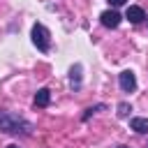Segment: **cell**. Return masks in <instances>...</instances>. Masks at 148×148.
<instances>
[{
    "instance_id": "7c38bea8",
    "label": "cell",
    "mask_w": 148,
    "mask_h": 148,
    "mask_svg": "<svg viewBox=\"0 0 148 148\" xmlns=\"http://www.w3.org/2000/svg\"><path fill=\"white\" fill-rule=\"evenodd\" d=\"M118 148H127V146H118Z\"/></svg>"
},
{
    "instance_id": "8992f818",
    "label": "cell",
    "mask_w": 148,
    "mask_h": 148,
    "mask_svg": "<svg viewBox=\"0 0 148 148\" xmlns=\"http://www.w3.org/2000/svg\"><path fill=\"white\" fill-rule=\"evenodd\" d=\"M49 102H51V92L46 88H39L35 95V106H49Z\"/></svg>"
},
{
    "instance_id": "ba28073f",
    "label": "cell",
    "mask_w": 148,
    "mask_h": 148,
    "mask_svg": "<svg viewBox=\"0 0 148 148\" xmlns=\"http://www.w3.org/2000/svg\"><path fill=\"white\" fill-rule=\"evenodd\" d=\"M69 83H72V88H79V86H81V65H74V67H72V72H69Z\"/></svg>"
},
{
    "instance_id": "277c9868",
    "label": "cell",
    "mask_w": 148,
    "mask_h": 148,
    "mask_svg": "<svg viewBox=\"0 0 148 148\" xmlns=\"http://www.w3.org/2000/svg\"><path fill=\"white\" fill-rule=\"evenodd\" d=\"M120 88H123V92H132V90L136 88V76H134V72H130V69L120 72Z\"/></svg>"
},
{
    "instance_id": "5b68a950",
    "label": "cell",
    "mask_w": 148,
    "mask_h": 148,
    "mask_svg": "<svg viewBox=\"0 0 148 148\" xmlns=\"http://www.w3.org/2000/svg\"><path fill=\"white\" fill-rule=\"evenodd\" d=\"M127 18H130L132 23H141V21L146 18V14H143V9H141V7L132 5V7H127Z\"/></svg>"
},
{
    "instance_id": "52a82bcc",
    "label": "cell",
    "mask_w": 148,
    "mask_h": 148,
    "mask_svg": "<svg viewBox=\"0 0 148 148\" xmlns=\"http://www.w3.org/2000/svg\"><path fill=\"white\" fill-rule=\"evenodd\" d=\"M130 127L139 134H146L148 132V118H132L130 120Z\"/></svg>"
},
{
    "instance_id": "9c48e42d",
    "label": "cell",
    "mask_w": 148,
    "mask_h": 148,
    "mask_svg": "<svg viewBox=\"0 0 148 148\" xmlns=\"http://www.w3.org/2000/svg\"><path fill=\"white\" fill-rule=\"evenodd\" d=\"M130 111H132V106H130L127 102H120V104H118V116H120V118H125Z\"/></svg>"
},
{
    "instance_id": "30bf717a",
    "label": "cell",
    "mask_w": 148,
    "mask_h": 148,
    "mask_svg": "<svg viewBox=\"0 0 148 148\" xmlns=\"http://www.w3.org/2000/svg\"><path fill=\"white\" fill-rule=\"evenodd\" d=\"M109 5L111 7H120V5H125V0H109Z\"/></svg>"
},
{
    "instance_id": "7a4b0ae2",
    "label": "cell",
    "mask_w": 148,
    "mask_h": 148,
    "mask_svg": "<svg viewBox=\"0 0 148 148\" xmlns=\"http://www.w3.org/2000/svg\"><path fill=\"white\" fill-rule=\"evenodd\" d=\"M32 44H35L42 53H46V51H49V46H51L49 30H46L42 23H35V25H32Z\"/></svg>"
},
{
    "instance_id": "6da1fadb",
    "label": "cell",
    "mask_w": 148,
    "mask_h": 148,
    "mask_svg": "<svg viewBox=\"0 0 148 148\" xmlns=\"http://www.w3.org/2000/svg\"><path fill=\"white\" fill-rule=\"evenodd\" d=\"M0 130L7 132V134H32V125L28 120H23L21 116L16 113H9V111H0Z\"/></svg>"
},
{
    "instance_id": "8fae6325",
    "label": "cell",
    "mask_w": 148,
    "mask_h": 148,
    "mask_svg": "<svg viewBox=\"0 0 148 148\" xmlns=\"http://www.w3.org/2000/svg\"><path fill=\"white\" fill-rule=\"evenodd\" d=\"M7 148H18V146H7Z\"/></svg>"
},
{
    "instance_id": "4fadbf2b",
    "label": "cell",
    "mask_w": 148,
    "mask_h": 148,
    "mask_svg": "<svg viewBox=\"0 0 148 148\" xmlns=\"http://www.w3.org/2000/svg\"><path fill=\"white\" fill-rule=\"evenodd\" d=\"M146 148H148V146H146Z\"/></svg>"
},
{
    "instance_id": "3957f363",
    "label": "cell",
    "mask_w": 148,
    "mask_h": 148,
    "mask_svg": "<svg viewBox=\"0 0 148 148\" xmlns=\"http://www.w3.org/2000/svg\"><path fill=\"white\" fill-rule=\"evenodd\" d=\"M99 21H102L104 28H118V25H120V14H118L116 9H106V12H102Z\"/></svg>"
}]
</instances>
